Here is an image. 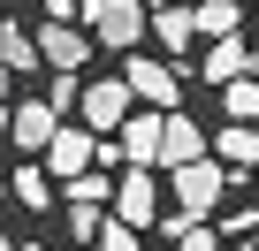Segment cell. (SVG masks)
<instances>
[{
	"mask_svg": "<svg viewBox=\"0 0 259 251\" xmlns=\"http://www.w3.org/2000/svg\"><path fill=\"white\" fill-rule=\"evenodd\" d=\"M168 190H176V213L183 221H213L229 206V190H251V175H229L213 153H198V160H176L168 168Z\"/></svg>",
	"mask_w": 259,
	"mask_h": 251,
	"instance_id": "obj_1",
	"label": "cell"
},
{
	"mask_svg": "<svg viewBox=\"0 0 259 251\" xmlns=\"http://www.w3.org/2000/svg\"><path fill=\"white\" fill-rule=\"evenodd\" d=\"M84 38L130 54V46H145V8L138 0H84Z\"/></svg>",
	"mask_w": 259,
	"mask_h": 251,
	"instance_id": "obj_2",
	"label": "cell"
},
{
	"mask_svg": "<svg viewBox=\"0 0 259 251\" xmlns=\"http://www.w3.org/2000/svg\"><path fill=\"white\" fill-rule=\"evenodd\" d=\"M130 175L122 183H107V198H114V221H130V228H153L160 221V183H153V168L145 160H122Z\"/></svg>",
	"mask_w": 259,
	"mask_h": 251,
	"instance_id": "obj_3",
	"label": "cell"
},
{
	"mask_svg": "<svg viewBox=\"0 0 259 251\" xmlns=\"http://www.w3.org/2000/svg\"><path fill=\"white\" fill-rule=\"evenodd\" d=\"M122 84H130V99H138V107H176V99H183L176 61H145L138 46H130V61H122Z\"/></svg>",
	"mask_w": 259,
	"mask_h": 251,
	"instance_id": "obj_4",
	"label": "cell"
},
{
	"mask_svg": "<svg viewBox=\"0 0 259 251\" xmlns=\"http://www.w3.org/2000/svg\"><path fill=\"white\" fill-rule=\"evenodd\" d=\"M76 107H84V130H92V137H107L114 122L138 107V99H130V84H122V76H99V84H76Z\"/></svg>",
	"mask_w": 259,
	"mask_h": 251,
	"instance_id": "obj_5",
	"label": "cell"
},
{
	"mask_svg": "<svg viewBox=\"0 0 259 251\" xmlns=\"http://www.w3.org/2000/svg\"><path fill=\"white\" fill-rule=\"evenodd\" d=\"M84 168H99V137H92V130H61V122H54V137H46V175L69 183V175H84Z\"/></svg>",
	"mask_w": 259,
	"mask_h": 251,
	"instance_id": "obj_6",
	"label": "cell"
},
{
	"mask_svg": "<svg viewBox=\"0 0 259 251\" xmlns=\"http://www.w3.org/2000/svg\"><path fill=\"white\" fill-rule=\"evenodd\" d=\"M31 46H38V69H84V23H61V16H46L38 31H31Z\"/></svg>",
	"mask_w": 259,
	"mask_h": 251,
	"instance_id": "obj_7",
	"label": "cell"
},
{
	"mask_svg": "<svg viewBox=\"0 0 259 251\" xmlns=\"http://www.w3.org/2000/svg\"><path fill=\"white\" fill-rule=\"evenodd\" d=\"M206 153V130L191 114H176V107H160V137H153V168H176V160H198Z\"/></svg>",
	"mask_w": 259,
	"mask_h": 251,
	"instance_id": "obj_8",
	"label": "cell"
},
{
	"mask_svg": "<svg viewBox=\"0 0 259 251\" xmlns=\"http://www.w3.org/2000/svg\"><path fill=\"white\" fill-rule=\"evenodd\" d=\"M54 122H61V114H54L46 99H16V107H8V145H16V153H46Z\"/></svg>",
	"mask_w": 259,
	"mask_h": 251,
	"instance_id": "obj_9",
	"label": "cell"
},
{
	"mask_svg": "<svg viewBox=\"0 0 259 251\" xmlns=\"http://www.w3.org/2000/svg\"><path fill=\"white\" fill-rule=\"evenodd\" d=\"M206 153H213L229 175H251V160H259V130H251V122H221V130H206Z\"/></svg>",
	"mask_w": 259,
	"mask_h": 251,
	"instance_id": "obj_10",
	"label": "cell"
},
{
	"mask_svg": "<svg viewBox=\"0 0 259 251\" xmlns=\"http://www.w3.org/2000/svg\"><path fill=\"white\" fill-rule=\"evenodd\" d=\"M251 69V46H244V31H221V38H206V84H229V76H244Z\"/></svg>",
	"mask_w": 259,
	"mask_h": 251,
	"instance_id": "obj_11",
	"label": "cell"
},
{
	"mask_svg": "<svg viewBox=\"0 0 259 251\" xmlns=\"http://www.w3.org/2000/svg\"><path fill=\"white\" fill-rule=\"evenodd\" d=\"M145 31H153V38H160L168 54H183V46L198 38V31H191V8H176V0H160V8H145Z\"/></svg>",
	"mask_w": 259,
	"mask_h": 251,
	"instance_id": "obj_12",
	"label": "cell"
},
{
	"mask_svg": "<svg viewBox=\"0 0 259 251\" xmlns=\"http://www.w3.org/2000/svg\"><path fill=\"white\" fill-rule=\"evenodd\" d=\"M191 31H198V38L244 31V0H191Z\"/></svg>",
	"mask_w": 259,
	"mask_h": 251,
	"instance_id": "obj_13",
	"label": "cell"
},
{
	"mask_svg": "<svg viewBox=\"0 0 259 251\" xmlns=\"http://www.w3.org/2000/svg\"><path fill=\"white\" fill-rule=\"evenodd\" d=\"M8 198H23V213H46V206H54V175L23 160V168L8 175Z\"/></svg>",
	"mask_w": 259,
	"mask_h": 251,
	"instance_id": "obj_14",
	"label": "cell"
},
{
	"mask_svg": "<svg viewBox=\"0 0 259 251\" xmlns=\"http://www.w3.org/2000/svg\"><path fill=\"white\" fill-rule=\"evenodd\" d=\"M153 228H168L176 251H221V228H213V221H183V213H176V221H153Z\"/></svg>",
	"mask_w": 259,
	"mask_h": 251,
	"instance_id": "obj_15",
	"label": "cell"
},
{
	"mask_svg": "<svg viewBox=\"0 0 259 251\" xmlns=\"http://www.w3.org/2000/svg\"><path fill=\"white\" fill-rule=\"evenodd\" d=\"M0 61H8V69H38V46H31V31L16 16H0Z\"/></svg>",
	"mask_w": 259,
	"mask_h": 251,
	"instance_id": "obj_16",
	"label": "cell"
},
{
	"mask_svg": "<svg viewBox=\"0 0 259 251\" xmlns=\"http://www.w3.org/2000/svg\"><path fill=\"white\" fill-rule=\"evenodd\" d=\"M213 91H221L229 122H251V114H259V84H251V69H244V76H229V84H213Z\"/></svg>",
	"mask_w": 259,
	"mask_h": 251,
	"instance_id": "obj_17",
	"label": "cell"
},
{
	"mask_svg": "<svg viewBox=\"0 0 259 251\" xmlns=\"http://www.w3.org/2000/svg\"><path fill=\"white\" fill-rule=\"evenodd\" d=\"M92 243H99V251H138V243H145V228H130V221H114V213H107V221L92 228Z\"/></svg>",
	"mask_w": 259,
	"mask_h": 251,
	"instance_id": "obj_18",
	"label": "cell"
},
{
	"mask_svg": "<svg viewBox=\"0 0 259 251\" xmlns=\"http://www.w3.org/2000/svg\"><path fill=\"white\" fill-rule=\"evenodd\" d=\"M99 221H107V206H99V198H69V236H76V243H92V228H99Z\"/></svg>",
	"mask_w": 259,
	"mask_h": 251,
	"instance_id": "obj_19",
	"label": "cell"
},
{
	"mask_svg": "<svg viewBox=\"0 0 259 251\" xmlns=\"http://www.w3.org/2000/svg\"><path fill=\"white\" fill-rule=\"evenodd\" d=\"M46 107L61 114V107H76V69H54V91H46Z\"/></svg>",
	"mask_w": 259,
	"mask_h": 251,
	"instance_id": "obj_20",
	"label": "cell"
},
{
	"mask_svg": "<svg viewBox=\"0 0 259 251\" xmlns=\"http://www.w3.org/2000/svg\"><path fill=\"white\" fill-rule=\"evenodd\" d=\"M8 84H16V69H8V61H0V99H8Z\"/></svg>",
	"mask_w": 259,
	"mask_h": 251,
	"instance_id": "obj_21",
	"label": "cell"
},
{
	"mask_svg": "<svg viewBox=\"0 0 259 251\" xmlns=\"http://www.w3.org/2000/svg\"><path fill=\"white\" fill-rule=\"evenodd\" d=\"M0 145H8V99H0Z\"/></svg>",
	"mask_w": 259,
	"mask_h": 251,
	"instance_id": "obj_22",
	"label": "cell"
},
{
	"mask_svg": "<svg viewBox=\"0 0 259 251\" xmlns=\"http://www.w3.org/2000/svg\"><path fill=\"white\" fill-rule=\"evenodd\" d=\"M0 251H16V243H8V228H0Z\"/></svg>",
	"mask_w": 259,
	"mask_h": 251,
	"instance_id": "obj_23",
	"label": "cell"
},
{
	"mask_svg": "<svg viewBox=\"0 0 259 251\" xmlns=\"http://www.w3.org/2000/svg\"><path fill=\"white\" fill-rule=\"evenodd\" d=\"M23 251H54V243H23Z\"/></svg>",
	"mask_w": 259,
	"mask_h": 251,
	"instance_id": "obj_24",
	"label": "cell"
},
{
	"mask_svg": "<svg viewBox=\"0 0 259 251\" xmlns=\"http://www.w3.org/2000/svg\"><path fill=\"white\" fill-rule=\"evenodd\" d=\"M138 8H160V0H138Z\"/></svg>",
	"mask_w": 259,
	"mask_h": 251,
	"instance_id": "obj_25",
	"label": "cell"
},
{
	"mask_svg": "<svg viewBox=\"0 0 259 251\" xmlns=\"http://www.w3.org/2000/svg\"><path fill=\"white\" fill-rule=\"evenodd\" d=\"M0 198H8V183H0Z\"/></svg>",
	"mask_w": 259,
	"mask_h": 251,
	"instance_id": "obj_26",
	"label": "cell"
},
{
	"mask_svg": "<svg viewBox=\"0 0 259 251\" xmlns=\"http://www.w3.org/2000/svg\"><path fill=\"white\" fill-rule=\"evenodd\" d=\"M0 8H8V0H0Z\"/></svg>",
	"mask_w": 259,
	"mask_h": 251,
	"instance_id": "obj_27",
	"label": "cell"
}]
</instances>
